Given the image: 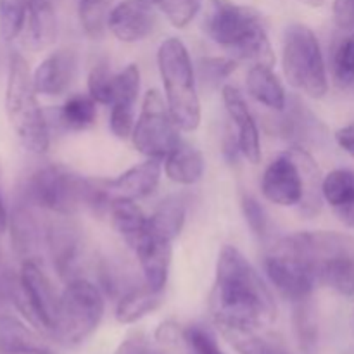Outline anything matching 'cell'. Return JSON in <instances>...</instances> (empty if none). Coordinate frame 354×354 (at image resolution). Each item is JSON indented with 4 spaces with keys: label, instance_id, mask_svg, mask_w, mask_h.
Segmentation results:
<instances>
[{
    "label": "cell",
    "instance_id": "1",
    "mask_svg": "<svg viewBox=\"0 0 354 354\" xmlns=\"http://www.w3.org/2000/svg\"><path fill=\"white\" fill-rule=\"evenodd\" d=\"M209 311L221 334L265 330L277 318L272 292L254 266L234 245H223L218 254Z\"/></svg>",
    "mask_w": 354,
    "mask_h": 354
},
{
    "label": "cell",
    "instance_id": "2",
    "mask_svg": "<svg viewBox=\"0 0 354 354\" xmlns=\"http://www.w3.org/2000/svg\"><path fill=\"white\" fill-rule=\"evenodd\" d=\"M203 30L214 44L234 52L235 57L273 68L275 54L261 16L251 7L232 0H207Z\"/></svg>",
    "mask_w": 354,
    "mask_h": 354
},
{
    "label": "cell",
    "instance_id": "3",
    "mask_svg": "<svg viewBox=\"0 0 354 354\" xmlns=\"http://www.w3.org/2000/svg\"><path fill=\"white\" fill-rule=\"evenodd\" d=\"M33 85V73L19 52L9 57L6 85V113L21 144L33 154L47 152L50 144L48 120L38 102Z\"/></svg>",
    "mask_w": 354,
    "mask_h": 354
},
{
    "label": "cell",
    "instance_id": "4",
    "mask_svg": "<svg viewBox=\"0 0 354 354\" xmlns=\"http://www.w3.org/2000/svg\"><path fill=\"white\" fill-rule=\"evenodd\" d=\"M158 68L165 85L166 104L176 127L194 131L201 124V100L189 50L180 38L169 37L159 45Z\"/></svg>",
    "mask_w": 354,
    "mask_h": 354
},
{
    "label": "cell",
    "instance_id": "5",
    "mask_svg": "<svg viewBox=\"0 0 354 354\" xmlns=\"http://www.w3.org/2000/svg\"><path fill=\"white\" fill-rule=\"evenodd\" d=\"M93 187L95 178H86L62 165H45L28 176L21 199L38 209L71 216L82 207L88 209Z\"/></svg>",
    "mask_w": 354,
    "mask_h": 354
},
{
    "label": "cell",
    "instance_id": "6",
    "mask_svg": "<svg viewBox=\"0 0 354 354\" xmlns=\"http://www.w3.org/2000/svg\"><path fill=\"white\" fill-rule=\"evenodd\" d=\"M282 69L287 82L311 99H322L328 92L324 52L306 24L292 23L283 31Z\"/></svg>",
    "mask_w": 354,
    "mask_h": 354
},
{
    "label": "cell",
    "instance_id": "7",
    "mask_svg": "<svg viewBox=\"0 0 354 354\" xmlns=\"http://www.w3.org/2000/svg\"><path fill=\"white\" fill-rule=\"evenodd\" d=\"M6 294L14 306L30 322L31 327L41 335L54 334L57 317L59 296L52 287L50 279L37 259H24L19 273L6 280Z\"/></svg>",
    "mask_w": 354,
    "mask_h": 354
},
{
    "label": "cell",
    "instance_id": "8",
    "mask_svg": "<svg viewBox=\"0 0 354 354\" xmlns=\"http://www.w3.org/2000/svg\"><path fill=\"white\" fill-rule=\"evenodd\" d=\"M104 296L95 283L75 279L59 296L52 339L64 346H78L90 337L104 317Z\"/></svg>",
    "mask_w": 354,
    "mask_h": 354
},
{
    "label": "cell",
    "instance_id": "9",
    "mask_svg": "<svg viewBox=\"0 0 354 354\" xmlns=\"http://www.w3.org/2000/svg\"><path fill=\"white\" fill-rule=\"evenodd\" d=\"M178 130L161 93L158 90H149L131 131L133 147L145 158L161 161L180 142Z\"/></svg>",
    "mask_w": 354,
    "mask_h": 354
},
{
    "label": "cell",
    "instance_id": "10",
    "mask_svg": "<svg viewBox=\"0 0 354 354\" xmlns=\"http://www.w3.org/2000/svg\"><path fill=\"white\" fill-rule=\"evenodd\" d=\"M277 245L310 266L315 277L330 263L354 259V237L342 232H297L282 239Z\"/></svg>",
    "mask_w": 354,
    "mask_h": 354
},
{
    "label": "cell",
    "instance_id": "11",
    "mask_svg": "<svg viewBox=\"0 0 354 354\" xmlns=\"http://www.w3.org/2000/svg\"><path fill=\"white\" fill-rule=\"evenodd\" d=\"M265 272L272 286L292 303L311 299L318 280L310 266L299 258L275 245L265 258Z\"/></svg>",
    "mask_w": 354,
    "mask_h": 354
},
{
    "label": "cell",
    "instance_id": "12",
    "mask_svg": "<svg viewBox=\"0 0 354 354\" xmlns=\"http://www.w3.org/2000/svg\"><path fill=\"white\" fill-rule=\"evenodd\" d=\"M45 244L50 252L52 265L66 283L80 279L78 270L83 254L82 230L69 216H61L45 227Z\"/></svg>",
    "mask_w": 354,
    "mask_h": 354
},
{
    "label": "cell",
    "instance_id": "13",
    "mask_svg": "<svg viewBox=\"0 0 354 354\" xmlns=\"http://www.w3.org/2000/svg\"><path fill=\"white\" fill-rule=\"evenodd\" d=\"M261 192L277 206H299L304 196L301 165L290 151L277 156L261 176Z\"/></svg>",
    "mask_w": 354,
    "mask_h": 354
},
{
    "label": "cell",
    "instance_id": "14",
    "mask_svg": "<svg viewBox=\"0 0 354 354\" xmlns=\"http://www.w3.org/2000/svg\"><path fill=\"white\" fill-rule=\"evenodd\" d=\"M156 10L151 0H123L109 10L107 28L124 44H135L154 31Z\"/></svg>",
    "mask_w": 354,
    "mask_h": 354
},
{
    "label": "cell",
    "instance_id": "15",
    "mask_svg": "<svg viewBox=\"0 0 354 354\" xmlns=\"http://www.w3.org/2000/svg\"><path fill=\"white\" fill-rule=\"evenodd\" d=\"M171 242L147 225V230L142 234L135 244L133 252L137 254L140 268L144 272L145 283L152 290L162 292L168 282L169 265H171Z\"/></svg>",
    "mask_w": 354,
    "mask_h": 354
},
{
    "label": "cell",
    "instance_id": "16",
    "mask_svg": "<svg viewBox=\"0 0 354 354\" xmlns=\"http://www.w3.org/2000/svg\"><path fill=\"white\" fill-rule=\"evenodd\" d=\"M78 54L73 48H59L48 54L33 71V85L40 95H62L75 82Z\"/></svg>",
    "mask_w": 354,
    "mask_h": 354
},
{
    "label": "cell",
    "instance_id": "17",
    "mask_svg": "<svg viewBox=\"0 0 354 354\" xmlns=\"http://www.w3.org/2000/svg\"><path fill=\"white\" fill-rule=\"evenodd\" d=\"M221 97H223V104L232 123L237 127V140L242 156L252 165H258L261 161V138H259L258 124L244 95L239 92L237 86L225 85L221 88Z\"/></svg>",
    "mask_w": 354,
    "mask_h": 354
},
{
    "label": "cell",
    "instance_id": "18",
    "mask_svg": "<svg viewBox=\"0 0 354 354\" xmlns=\"http://www.w3.org/2000/svg\"><path fill=\"white\" fill-rule=\"evenodd\" d=\"M161 180V165L159 159H147L137 166L118 175L116 178L106 180L111 199L137 201L151 196Z\"/></svg>",
    "mask_w": 354,
    "mask_h": 354
},
{
    "label": "cell",
    "instance_id": "19",
    "mask_svg": "<svg viewBox=\"0 0 354 354\" xmlns=\"http://www.w3.org/2000/svg\"><path fill=\"white\" fill-rule=\"evenodd\" d=\"M279 133L297 147H303L324 137L325 127L297 97H292L279 120Z\"/></svg>",
    "mask_w": 354,
    "mask_h": 354
},
{
    "label": "cell",
    "instance_id": "20",
    "mask_svg": "<svg viewBox=\"0 0 354 354\" xmlns=\"http://www.w3.org/2000/svg\"><path fill=\"white\" fill-rule=\"evenodd\" d=\"M35 207L26 201L19 199L14 206L12 216L9 218L10 239H12L14 251L24 259H37L41 241H45V230H41L40 221L33 213Z\"/></svg>",
    "mask_w": 354,
    "mask_h": 354
},
{
    "label": "cell",
    "instance_id": "21",
    "mask_svg": "<svg viewBox=\"0 0 354 354\" xmlns=\"http://www.w3.org/2000/svg\"><path fill=\"white\" fill-rule=\"evenodd\" d=\"M324 201L346 227L354 228V171L339 168L324 176Z\"/></svg>",
    "mask_w": 354,
    "mask_h": 354
},
{
    "label": "cell",
    "instance_id": "22",
    "mask_svg": "<svg viewBox=\"0 0 354 354\" xmlns=\"http://www.w3.org/2000/svg\"><path fill=\"white\" fill-rule=\"evenodd\" d=\"M57 17L54 0H33L26 24L21 33L23 44L31 50H44L55 40Z\"/></svg>",
    "mask_w": 354,
    "mask_h": 354
},
{
    "label": "cell",
    "instance_id": "23",
    "mask_svg": "<svg viewBox=\"0 0 354 354\" xmlns=\"http://www.w3.org/2000/svg\"><path fill=\"white\" fill-rule=\"evenodd\" d=\"M0 353L2 354H55L40 334L14 317H0Z\"/></svg>",
    "mask_w": 354,
    "mask_h": 354
},
{
    "label": "cell",
    "instance_id": "24",
    "mask_svg": "<svg viewBox=\"0 0 354 354\" xmlns=\"http://www.w3.org/2000/svg\"><path fill=\"white\" fill-rule=\"evenodd\" d=\"M204 168L206 162L199 149L183 140H180L165 158L166 176L180 185H194L199 182L204 175Z\"/></svg>",
    "mask_w": 354,
    "mask_h": 354
},
{
    "label": "cell",
    "instance_id": "25",
    "mask_svg": "<svg viewBox=\"0 0 354 354\" xmlns=\"http://www.w3.org/2000/svg\"><path fill=\"white\" fill-rule=\"evenodd\" d=\"M245 85H248V92L256 102L263 104V106L270 107L273 111L282 113L287 106V95L283 85L280 83L279 76L273 73L270 66L254 64L248 71V78H245Z\"/></svg>",
    "mask_w": 354,
    "mask_h": 354
},
{
    "label": "cell",
    "instance_id": "26",
    "mask_svg": "<svg viewBox=\"0 0 354 354\" xmlns=\"http://www.w3.org/2000/svg\"><path fill=\"white\" fill-rule=\"evenodd\" d=\"M162 292L152 290L147 283L140 287H131L118 301L116 320L120 324H135L144 317L151 315L162 304Z\"/></svg>",
    "mask_w": 354,
    "mask_h": 354
},
{
    "label": "cell",
    "instance_id": "27",
    "mask_svg": "<svg viewBox=\"0 0 354 354\" xmlns=\"http://www.w3.org/2000/svg\"><path fill=\"white\" fill-rule=\"evenodd\" d=\"M294 154V158L299 161L301 171H303V182H304V196L299 204V209L304 216L311 218L315 214L320 213L322 201H324V192H322V185H324V178L318 169L317 162L311 158L310 152L304 147H294L289 149Z\"/></svg>",
    "mask_w": 354,
    "mask_h": 354
},
{
    "label": "cell",
    "instance_id": "28",
    "mask_svg": "<svg viewBox=\"0 0 354 354\" xmlns=\"http://www.w3.org/2000/svg\"><path fill=\"white\" fill-rule=\"evenodd\" d=\"M109 214L113 227L123 237V241L133 249L142 234L147 230L149 216H145L144 211L135 204V201L130 199H114L111 203Z\"/></svg>",
    "mask_w": 354,
    "mask_h": 354
},
{
    "label": "cell",
    "instance_id": "29",
    "mask_svg": "<svg viewBox=\"0 0 354 354\" xmlns=\"http://www.w3.org/2000/svg\"><path fill=\"white\" fill-rule=\"evenodd\" d=\"M95 100L90 93H75L68 97L57 111V120L64 130L82 131L92 127L97 120Z\"/></svg>",
    "mask_w": 354,
    "mask_h": 354
},
{
    "label": "cell",
    "instance_id": "30",
    "mask_svg": "<svg viewBox=\"0 0 354 354\" xmlns=\"http://www.w3.org/2000/svg\"><path fill=\"white\" fill-rule=\"evenodd\" d=\"M185 201L180 196H168L159 203L154 213L149 216L151 227L162 237L175 241L185 225Z\"/></svg>",
    "mask_w": 354,
    "mask_h": 354
},
{
    "label": "cell",
    "instance_id": "31",
    "mask_svg": "<svg viewBox=\"0 0 354 354\" xmlns=\"http://www.w3.org/2000/svg\"><path fill=\"white\" fill-rule=\"evenodd\" d=\"M227 341L241 354H290L277 334L258 332H225Z\"/></svg>",
    "mask_w": 354,
    "mask_h": 354
},
{
    "label": "cell",
    "instance_id": "32",
    "mask_svg": "<svg viewBox=\"0 0 354 354\" xmlns=\"http://www.w3.org/2000/svg\"><path fill=\"white\" fill-rule=\"evenodd\" d=\"M292 320L301 354H318V324L310 299L294 303Z\"/></svg>",
    "mask_w": 354,
    "mask_h": 354
},
{
    "label": "cell",
    "instance_id": "33",
    "mask_svg": "<svg viewBox=\"0 0 354 354\" xmlns=\"http://www.w3.org/2000/svg\"><path fill=\"white\" fill-rule=\"evenodd\" d=\"M33 0H0V35L6 41L21 37Z\"/></svg>",
    "mask_w": 354,
    "mask_h": 354
},
{
    "label": "cell",
    "instance_id": "34",
    "mask_svg": "<svg viewBox=\"0 0 354 354\" xmlns=\"http://www.w3.org/2000/svg\"><path fill=\"white\" fill-rule=\"evenodd\" d=\"M317 279L341 296L354 297V259H342L324 266L317 273Z\"/></svg>",
    "mask_w": 354,
    "mask_h": 354
},
{
    "label": "cell",
    "instance_id": "35",
    "mask_svg": "<svg viewBox=\"0 0 354 354\" xmlns=\"http://www.w3.org/2000/svg\"><path fill=\"white\" fill-rule=\"evenodd\" d=\"M113 2L114 0H78L80 23L90 38L102 37Z\"/></svg>",
    "mask_w": 354,
    "mask_h": 354
},
{
    "label": "cell",
    "instance_id": "36",
    "mask_svg": "<svg viewBox=\"0 0 354 354\" xmlns=\"http://www.w3.org/2000/svg\"><path fill=\"white\" fill-rule=\"evenodd\" d=\"M332 75L341 88L354 85V35L342 37L332 52Z\"/></svg>",
    "mask_w": 354,
    "mask_h": 354
},
{
    "label": "cell",
    "instance_id": "37",
    "mask_svg": "<svg viewBox=\"0 0 354 354\" xmlns=\"http://www.w3.org/2000/svg\"><path fill=\"white\" fill-rule=\"evenodd\" d=\"M140 92V69L137 64H128L121 73L114 75L113 104L135 106Z\"/></svg>",
    "mask_w": 354,
    "mask_h": 354
},
{
    "label": "cell",
    "instance_id": "38",
    "mask_svg": "<svg viewBox=\"0 0 354 354\" xmlns=\"http://www.w3.org/2000/svg\"><path fill=\"white\" fill-rule=\"evenodd\" d=\"M175 28H185L203 7V0H151Z\"/></svg>",
    "mask_w": 354,
    "mask_h": 354
},
{
    "label": "cell",
    "instance_id": "39",
    "mask_svg": "<svg viewBox=\"0 0 354 354\" xmlns=\"http://www.w3.org/2000/svg\"><path fill=\"white\" fill-rule=\"evenodd\" d=\"M88 93L95 102L111 106L113 104V90H114V75L111 73L109 64L106 61H99L92 68L88 75Z\"/></svg>",
    "mask_w": 354,
    "mask_h": 354
},
{
    "label": "cell",
    "instance_id": "40",
    "mask_svg": "<svg viewBox=\"0 0 354 354\" xmlns=\"http://www.w3.org/2000/svg\"><path fill=\"white\" fill-rule=\"evenodd\" d=\"M187 353L189 354H225L211 328L203 324H192L183 330Z\"/></svg>",
    "mask_w": 354,
    "mask_h": 354
},
{
    "label": "cell",
    "instance_id": "41",
    "mask_svg": "<svg viewBox=\"0 0 354 354\" xmlns=\"http://www.w3.org/2000/svg\"><path fill=\"white\" fill-rule=\"evenodd\" d=\"M237 68V62L232 57H204L199 62V76L206 85L218 86L225 78Z\"/></svg>",
    "mask_w": 354,
    "mask_h": 354
},
{
    "label": "cell",
    "instance_id": "42",
    "mask_svg": "<svg viewBox=\"0 0 354 354\" xmlns=\"http://www.w3.org/2000/svg\"><path fill=\"white\" fill-rule=\"evenodd\" d=\"M242 213H244V218L245 221H248L249 228L252 230V234L258 235L259 239H265L266 235H268V214H266L265 207L261 206V203H259L256 197H242Z\"/></svg>",
    "mask_w": 354,
    "mask_h": 354
},
{
    "label": "cell",
    "instance_id": "43",
    "mask_svg": "<svg viewBox=\"0 0 354 354\" xmlns=\"http://www.w3.org/2000/svg\"><path fill=\"white\" fill-rule=\"evenodd\" d=\"M135 106H123V104H114L111 106V131L118 138L131 137V131L135 127Z\"/></svg>",
    "mask_w": 354,
    "mask_h": 354
},
{
    "label": "cell",
    "instance_id": "44",
    "mask_svg": "<svg viewBox=\"0 0 354 354\" xmlns=\"http://www.w3.org/2000/svg\"><path fill=\"white\" fill-rule=\"evenodd\" d=\"M334 21L339 30L349 31L354 28V0H334L332 3Z\"/></svg>",
    "mask_w": 354,
    "mask_h": 354
},
{
    "label": "cell",
    "instance_id": "45",
    "mask_svg": "<svg viewBox=\"0 0 354 354\" xmlns=\"http://www.w3.org/2000/svg\"><path fill=\"white\" fill-rule=\"evenodd\" d=\"M149 346L145 342V339L140 334L130 335L128 339H124L120 346H118L116 353L114 354H149Z\"/></svg>",
    "mask_w": 354,
    "mask_h": 354
},
{
    "label": "cell",
    "instance_id": "46",
    "mask_svg": "<svg viewBox=\"0 0 354 354\" xmlns=\"http://www.w3.org/2000/svg\"><path fill=\"white\" fill-rule=\"evenodd\" d=\"M335 142L342 151L354 158V121L335 131Z\"/></svg>",
    "mask_w": 354,
    "mask_h": 354
},
{
    "label": "cell",
    "instance_id": "47",
    "mask_svg": "<svg viewBox=\"0 0 354 354\" xmlns=\"http://www.w3.org/2000/svg\"><path fill=\"white\" fill-rule=\"evenodd\" d=\"M156 339L165 346L175 344L178 341V327L173 322H165V324L159 325L158 332H156Z\"/></svg>",
    "mask_w": 354,
    "mask_h": 354
},
{
    "label": "cell",
    "instance_id": "48",
    "mask_svg": "<svg viewBox=\"0 0 354 354\" xmlns=\"http://www.w3.org/2000/svg\"><path fill=\"white\" fill-rule=\"evenodd\" d=\"M223 154L228 162L237 161L239 154H242L241 145H239V140H237V135L234 137V133H227V137H225L223 140Z\"/></svg>",
    "mask_w": 354,
    "mask_h": 354
},
{
    "label": "cell",
    "instance_id": "49",
    "mask_svg": "<svg viewBox=\"0 0 354 354\" xmlns=\"http://www.w3.org/2000/svg\"><path fill=\"white\" fill-rule=\"evenodd\" d=\"M9 227V214H7L6 201L2 194V166H0V234Z\"/></svg>",
    "mask_w": 354,
    "mask_h": 354
},
{
    "label": "cell",
    "instance_id": "50",
    "mask_svg": "<svg viewBox=\"0 0 354 354\" xmlns=\"http://www.w3.org/2000/svg\"><path fill=\"white\" fill-rule=\"evenodd\" d=\"M297 2L304 3V6H308V7H315V9H317V7L324 6L325 0H297Z\"/></svg>",
    "mask_w": 354,
    "mask_h": 354
},
{
    "label": "cell",
    "instance_id": "51",
    "mask_svg": "<svg viewBox=\"0 0 354 354\" xmlns=\"http://www.w3.org/2000/svg\"><path fill=\"white\" fill-rule=\"evenodd\" d=\"M2 292H6V282H3V280L0 282V294H2Z\"/></svg>",
    "mask_w": 354,
    "mask_h": 354
},
{
    "label": "cell",
    "instance_id": "52",
    "mask_svg": "<svg viewBox=\"0 0 354 354\" xmlns=\"http://www.w3.org/2000/svg\"><path fill=\"white\" fill-rule=\"evenodd\" d=\"M149 354H161V353H158V351H152V349H151V351H149Z\"/></svg>",
    "mask_w": 354,
    "mask_h": 354
}]
</instances>
